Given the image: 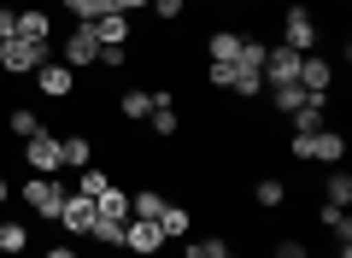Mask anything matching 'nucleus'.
Listing matches in <instances>:
<instances>
[{
  "instance_id": "obj_1",
  "label": "nucleus",
  "mask_w": 352,
  "mask_h": 258,
  "mask_svg": "<svg viewBox=\"0 0 352 258\" xmlns=\"http://www.w3.org/2000/svg\"><path fill=\"white\" fill-rule=\"evenodd\" d=\"M288 153L300 164H340L346 159V136H340V129H305V136L288 141Z\"/></svg>"
},
{
  "instance_id": "obj_2",
  "label": "nucleus",
  "mask_w": 352,
  "mask_h": 258,
  "mask_svg": "<svg viewBox=\"0 0 352 258\" xmlns=\"http://www.w3.org/2000/svg\"><path fill=\"white\" fill-rule=\"evenodd\" d=\"M47 41H24V36H6L0 41V71L6 76H36V65H47Z\"/></svg>"
},
{
  "instance_id": "obj_3",
  "label": "nucleus",
  "mask_w": 352,
  "mask_h": 258,
  "mask_svg": "<svg viewBox=\"0 0 352 258\" xmlns=\"http://www.w3.org/2000/svg\"><path fill=\"white\" fill-rule=\"evenodd\" d=\"M65 194H71V188H59V176H30V182L18 188V200H24V206L36 211V217H47V223H59Z\"/></svg>"
},
{
  "instance_id": "obj_4",
  "label": "nucleus",
  "mask_w": 352,
  "mask_h": 258,
  "mask_svg": "<svg viewBox=\"0 0 352 258\" xmlns=\"http://www.w3.org/2000/svg\"><path fill=\"white\" fill-rule=\"evenodd\" d=\"M59 59L71 65V71H82V65H100V36H94V24H71V30H65Z\"/></svg>"
},
{
  "instance_id": "obj_5",
  "label": "nucleus",
  "mask_w": 352,
  "mask_h": 258,
  "mask_svg": "<svg viewBox=\"0 0 352 258\" xmlns=\"http://www.w3.org/2000/svg\"><path fill=\"white\" fill-rule=\"evenodd\" d=\"M282 47H294V53H311V47H317V18H311V6H288V12H282Z\"/></svg>"
},
{
  "instance_id": "obj_6",
  "label": "nucleus",
  "mask_w": 352,
  "mask_h": 258,
  "mask_svg": "<svg viewBox=\"0 0 352 258\" xmlns=\"http://www.w3.org/2000/svg\"><path fill=\"white\" fill-rule=\"evenodd\" d=\"M124 252L159 258V252H164V229H159V223H147V217H129V223H124Z\"/></svg>"
},
{
  "instance_id": "obj_7",
  "label": "nucleus",
  "mask_w": 352,
  "mask_h": 258,
  "mask_svg": "<svg viewBox=\"0 0 352 258\" xmlns=\"http://www.w3.org/2000/svg\"><path fill=\"white\" fill-rule=\"evenodd\" d=\"M24 164H30L36 176H59V136H53V129L30 136V141H24Z\"/></svg>"
},
{
  "instance_id": "obj_8",
  "label": "nucleus",
  "mask_w": 352,
  "mask_h": 258,
  "mask_svg": "<svg viewBox=\"0 0 352 258\" xmlns=\"http://www.w3.org/2000/svg\"><path fill=\"white\" fill-rule=\"evenodd\" d=\"M36 88H41L47 100H71V94H76V71H71L65 59H47V65H36Z\"/></svg>"
},
{
  "instance_id": "obj_9",
  "label": "nucleus",
  "mask_w": 352,
  "mask_h": 258,
  "mask_svg": "<svg viewBox=\"0 0 352 258\" xmlns=\"http://www.w3.org/2000/svg\"><path fill=\"white\" fill-rule=\"evenodd\" d=\"M300 59H305V53H294V47L276 41V47L264 53V88H270V83H300Z\"/></svg>"
},
{
  "instance_id": "obj_10",
  "label": "nucleus",
  "mask_w": 352,
  "mask_h": 258,
  "mask_svg": "<svg viewBox=\"0 0 352 258\" xmlns=\"http://www.w3.org/2000/svg\"><path fill=\"white\" fill-rule=\"evenodd\" d=\"M12 36H24V41H53V12H47V6H18Z\"/></svg>"
},
{
  "instance_id": "obj_11",
  "label": "nucleus",
  "mask_w": 352,
  "mask_h": 258,
  "mask_svg": "<svg viewBox=\"0 0 352 258\" xmlns=\"http://www.w3.org/2000/svg\"><path fill=\"white\" fill-rule=\"evenodd\" d=\"M300 88L305 94H329V88H335V65H329L323 53H305L300 59Z\"/></svg>"
},
{
  "instance_id": "obj_12",
  "label": "nucleus",
  "mask_w": 352,
  "mask_h": 258,
  "mask_svg": "<svg viewBox=\"0 0 352 258\" xmlns=\"http://www.w3.org/2000/svg\"><path fill=\"white\" fill-rule=\"evenodd\" d=\"M288 118H294V136H305V129H329V94H305Z\"/></svg>"
},
{
  "instance_id": "obj_13",
  "label": "nucleus",
  "mask_w": 352,
  "mask_h": 258,
  "mask_svg": "<svg viewBox=\"0 0 352 258\" xmlns=\"http://www.w3.org/2000/svg\"><path fill=\"white\" fill-rule=\"evenodd\" d=\"M59 229H65V235H88V229H94V200L65 194V206H59Z\"/></svg>"
},
{
  "instance_id": "obj_14",
  "label": "nucleus",
  "mask_w": 352,
  "mask_h": 258,
  "mask_svg": "<svg viewBox=\"0 0 352 258\" xmlns=\"http://www.w3.org/2000/svg\"><path fill=\"white\" fill-rule=\"evenodd\" d=\"M94 164V141L88 136H59V171H88Z\"/></svg>"
},
{
  "instance_id": "obj_15",
  "label": "nucleus",
  "mask_w": 352,
  "mask_h": 258,
  "mask_svg": "<svg viewBox=\"0 0 352 258\" xmlns=\"http://www.w3.org/2000/svg\"><path fill=\"white\" fill-rule=\"evenodd\" d=\"M94 36H100V47H129L135 24H129V12H106L100 24H94Z\"/></svg>"
},
{
  "instance_id": "obj_16",
  "label": "nucleus",
  "mask_w": 352,
  "mask_h": 258,
  "mask_svg": "<svg viewBox=\"0 0 352 258\" xmlns=\"http://www.w3.org/2000/svg\"><path fill=\"white\" fill-rule=\"evenodd\" d=\"M206 59L212 65H235L241 59V30H212V36H206Z\"/></svg>"
},
{
  "instance_id": "obj_17",
  "label": "nucleus",
  "mask_w": 352,
  "mask_h": 258,
  "mask_svg": "<svg viewBox=\"0 0 352 258\" xmlns=\"http://www.w3.org/2000/svg\"><path fill=\"white\" fill-rule=\"evenodd\" d=\"M118 118L124 123H147L153 118V88H124V94H118Z\"/></svg>"
},
{
  "instance_id": "obj_18",
  "label": "nucleus",
  "mask_w": 352,
  "mask_h": 258,
  "mask_svg": "<svg viewBox=\"0 0 352 258\" xmlns=\"http://www.w3.org/2000/svg\"><path fill=\"white\" fill-rule=\"evenodd\" d=\"M159 229H164V241H188V235H194V211L170 200V206L159 211Z\"/></svg>"
},
{
  "instance_id": "obj_19",
  "label": "nucleus",
  "mask_w": 352,
  "mask_h": 258,
  "mask_svg": "<svg viewBox=\"0 0 352 258\" xmlns=\"http://www.w3.org/2000/svg\"><path fill=\"white\" fill-rule=\"evenodd\" d=\"M252 200H258L264 211L288 206V182H282V176H252Z\"/></svg>"
},
{
  "instance_id": "obj_20",
  "label": "nucleus",
  "mask_w": 352,
  "mask_h": 258,
  "mask_svg": "<svg viewBox=\"0 0 352 258\" xmlns=\"http://www.w3.org/2000/svg\"><path fill=\"white\" fill-rule=\"evenodd\" d=\"M94 217H118V223H129V188H106L100 200H94Z\"/></svg>"
},
{
  "instance_id": "obj_21",
  "label": "nucleus",
  "mask_w": 352,
  "mask_h": 258,
  "mask_svg": "<svg viewBox=\"0 0 352 258\" xmlns=\"http://www.w3.org/2000/svg\"><path fill=\"white\" fill-rule=\"evenodd\" d=\"M323 206H340V211L352 206V176L340 171V164H335V171L323 176Z\"/></svg>"
},
{
  "instance_id": "obj_22",
  "label": "nucleus",
  "mask_w": 352,
  "mask_h": 258,
  "mask_svg": "<svg viewBox=\"0 0 352 258\" xmlns=\"http://www.w3.org/2000/svg\"><path fill=\"white\" fill-rule=\"evenodd\" d=\"M317 223L329 229V241H335V246H352V217L340 206H323V211H317Z\"/></svg>"
},
{
  "instance_id": "obj_23",
  "label": "nucleus",
  "mask_w": 352,
  "mask_h": 258,
  "mask_svg": "<svg viewBox=\"0 0 352 258\" xmlns=\"http://www.w3.org/2000/svg\"><path fill=\"white\" fill-rule=\"evenodd\" d=\"M6 136H12V141H30V136H41V118H36L30 106H12V111H6Z\"/></svg>"
},
{
  "instance_id": "obj_24",
  "label": "nucleus",
  "mask_w": 352,
  "mask_h": 258,
  "mask_svg": "<svg viewBox=\"0 0 352 258\" xmlns=\"http://www.w3.org/2000/svg\"><path fill=\"white\" fill-rule=\"evenodd\" d=\"M170 206V200L159 194V188H141V194H129V217H147V223H159V211Z\"/></svg>"
},
{
  "instance_id": "obj_25",
  "label": "nucleus",
  "mask_w": 352,
  "mask_h": 258,
  "mask_svg": "<svg viewBox=\"0 0 352 258\" xmlns=\"http://www.w3.org/2000/svg\"><path fill=\"white\" fill-rule=\"evenodd\" d=\"M106 188H112V176H106L100 164H88V171H76V194H82V200H100Z\"/></svg>"
},
{
  "instance_id": "obj_26",
  "label": "nucleus",
  "mask_w": 352,
  "mask_h": 258,
  "mask_svg": "<svg viewBox=\"0 0 352 258\" xmlns=\"http://www.w3.org/2000/svg\"><path fill=\"white\" fill-rule=\"evenodd\" d=\"M30 252V229L24 223H0V258H18Z\"/></svg>"
},
{
  "instance_id": "obj_27",
  "label": "nucleus",
  "mask_w": 352,
  "mask_h": 258,
  "mask_svg": "<svg viewBox=\"0 0 352 258\" xmlns=\"http://www.w3.org/2000/svg\"><path fill=\"white\" fill-rule=\"evenodd\" d=\"M153 136H159V141H170L176 136V129H182V118H176V100H164V106H153Z\"/></svg>"
},
{
  "instance_id": "obj_28",
  "label": "nucleus",
  "mask_w": 352,
  "mask_h": 258,
  "mask_svg": "<svg viewBox=\"0 0 352 258\" xmlns=\"http://www.w3.org/2000/svg\"><path fill=\"white\" fill-rule=\"evenodd\" d=\"M264 94H270V106H276L282 118H288V111H294V106H300V100H305V88H300V83H270V88H264Z\"/></svg>"
},
{
  "instance_id": "obj_29",
  "label": "nucleus",
  "mask_w": 352,
  "mask_h": 258,
  "mask_svg": "<svg viewBox=\"0 0 352 258\" xmlns=\"http://www.w3.org/2000/svg\"><path fill=\"white\" fill-rule=\"evenodd\" d=\"M88 235H94L106 252H112V246H124V223H118V217H94V229H88Z\"/></svg>"
},
{
  "instance_id": "obj_30",
  "label": "nucleus",
  "mask_w": 352,
  "mask_h": 258,
  "mask_svg": "<svg viewBox=\"0 0 352 258\" xmlns=\"http://www.w3.org/2000/svg\"><path fill=\"white\" fill-rule=\"evenodd\" d=\"M65 12H71L76 24H100V18H106V0H65Z\"/></svg>"
},
{
  "instance_id": "obj_31",
  "label": "nucleus",
  "mask_w": 352,
  "mask_h": 258,
  "mask_svg": "<svg viewBox=\"0 0 352 258\" xmlns=\"http://www.w3.org/2000/svg\"><path fill=\"white\" fill-rule=\"evenodd\" d=\"M153 12H159V18H164V24H176V18L188 12V0H153Z\"/></svg>"
},
{
  "instance_id": "obj_32",
  "label": "nucleus",
  "mask_w": 352,
  "mask_h": 258,
  "mask_svg": "<svg viewBox=\"0 0 352 258\" xmlns=\"http://www.w3.org/2000/svg\"><path fill=\"white\" fill-rule=\"evenodd\" d=\"M100 65H106V71H124V65H129V47H100Z\"/></svg>"
},
{
  "instance_id": "obj_33",
  "label": "nucleus",
  "mask_w": 352,
  "mask_h": 258,
  "mask_svg": "<svg viewBox=\"0 0 352 258\" xmlns=\"http://www.w3.org/2000/svg\"><path fill=\"white\" fill-rule=\"evenodd\" d=\"M270 258H311V252H305L300 241H276V252H270Z\"/></svg>"
},
{
  "instance_id": "obj_34",
  "label": "nucleus",
  "mask_w": 352,
  "mask_h": 258,
  "mask_svg": "<svg viewBox=\"0 0 352 258\" xmlns=\"http://www.w3.org/2000/svg\"><path fill=\"white\" fill-rule=\"evenodd\" d=\"M12 18H18V6H0V41L12 36Z\"/></svg>"
},
{
  "instance_id": "obj_35",
  "label": "nucleus",
  "mask_w": 352,
  "mask_h": 258,
  "mask_svg": "<svg viewBox=\"0 0 352 258\" xmlns=\"http://www.w3.org/2000/svg\"><path fill=\"white\" fill-rule=\"evenodd\" d=\"M41 258H76V252H71V246H47V252H41Z\"/></svg>"
},
{
  "instance_id": "obj_36",
  "label": "nucleus",
  "mask_w": 352,
  "mask_h": 258,
  "mask_svg": "<svg viewBox=\"0 0 352 258\" xmlns=\"http://www.w3.org/2000/svg\"><path fill=\"white\" fill-rule=\"evenodd\" d=\"M212 258H241V252H235V246H229V241H223V246H217V252H212Z\"/></svg>"
},
{
  "instance_id": "obj_37",
  "label": "nucleus",
  "mask_w": 352,
  "mask_h": 258,
  "mask_svg": "<svg viewBox=\"0 0 352 258\" xmlns=\"http://www.w3.org/2000/svg\"><path fill=\"white\" fill-rule=\"evenodd\" d=\"M6 200H12V182H6V176H0V206H6Z\"/></svg>"
},
{
  "instance_id": "obj_38",
  "label": "nucleus",
  "mask_w": 352,
  "mask_h": 258,
  "mask_svg": "<svg viewBox=\"0 0 352 258\" xmlns=\"http://www.w3.org/2000/svg\"><path fill=\"white\" fill-rule=\"evenodd\" d=\"M47 6H65V0H47Z\"/></svg>"
},
{
  "instance_id": "obj_39",
  "label": "nucleus",
  "mask_w": 352,
  "mask_h": 258,
  "mask_svg": "<svg viewBox=\"0 0 352 258\" xmlns=\"http://www.w3.org/2000/svg\"><path fill=\"white\" fill-rule=\"evenodd\" d=\"M18 258H30V252H18Z\"/></svg>"
}]
</instances>
